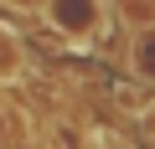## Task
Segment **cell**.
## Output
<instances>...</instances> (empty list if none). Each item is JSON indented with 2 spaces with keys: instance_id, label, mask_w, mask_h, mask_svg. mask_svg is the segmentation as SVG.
<instances>
[{
  "instance_id": "6da1fadb",
  "label": "cell",
  "mask_w": 155,
  "mask_h": 149,
  "mask_svg": "<svg viewBox=\"0 0 155 149\" xmlns=\"http://www.w3.org/2000/svg\"><path fill=\"white\" fill-rule=\"evenodd\" d=\"M47 21L72 41H93L104 26V0H47Z\"/></svg>"
},
{
  "instance_id": "7a4b0ae2",
  "label": "cell",
  "mask_w": 155,
  "mask_h": 149,
  "mask_svg": "<svg viewBox=\"0 0 155 149\" xmlns=\"http://www.w3.org/2000/svg\"><path fill=\"white\" fill-rule=\"evenodd\" d=\"M129 67H134V77L155 82V26H145V31L134 36V46H129Z\"/></svg>"
},
{
  "instance_id": "3957f363",
  "label": "cell",
  "mask_w": 155,
  "mask_h": 149,
  "mask_svg": "<svg viewBox=\"0 0 155 149\" xmlns=\"http://www.w3.org/2000/svg\"><path fill=\"white\" fill-rule=\"evenodd\" d=\"M21 72V41L0 26V77H16Z\"/></svg>"
},
{
  "instance_id": "277c9868",
  "label": "cell",
  "mask_w": 155,
  "mask_h": 149,
  "mask_svg": "<svg viewBox=\"0 0 155 149\" xmlns=\"http://www.w3.org/2000/svg\"><path fill=\"white\" fill-rule=\"evenodd\" d=\"M150 123H155V103H150Z\"/></svg>"
}]
</instances>
